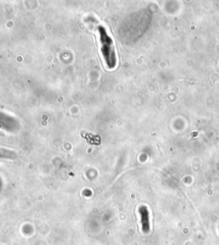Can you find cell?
<instances>
[{
    "label": "cell",
    "instance_id": "1",
    "mask_svg": "<svg viewBox=\"0 0 219 245\" xmlns=\"http://www.w3.org/2000/svg\"><path fill=\"white\" fill-rule=\"evenodd\" d=\"M99 40L101 43V52L103 54L105 64L109 68H114L116 64L115 49L112 39L109 36L104 27H99Z\"/></svg>",
    "mask_w": 219,
    "mask_h": 245
}]
</instances>
